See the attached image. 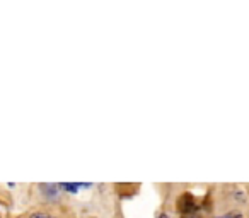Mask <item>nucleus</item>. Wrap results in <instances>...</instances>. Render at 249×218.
<instances>
[{
    "instance_id": "obj_5",
    "label": "nucleus",
    "mask_w": 249,
    "mask_h": 218,
    "mask_svg": "<svg viewBox=\"0 0 249 218\" xmlns=\"http://www.w3.org/2000/svg\"><path fill=\"white\" fill-rule=\"evenodd\" d=\"M159 218H169V217H167V215H164V213H162V215H160Z\"/></svg>"
},
{
    "instance_id": "obj_2",
    "label": "nucleus",
    "mask_w": 249,
    "mask_h": 218,
    "mask_svg": "<svg viewBox=\"0 0 249 218\" xmlns=\"http://www.w3.org/2000/svg\"><path fill=\"white\" fill-rule=\"evenodd\" d=\"M193 208H195L193 198H191L190 194H184V196L179 200V210L183 211V213H188V211H191Z\"/></svg>"
},
{
    "instance_id": "obj_3",
    "label": "nucleus",
    "mask_w": 249,
    "mask_h": 218,
    "mask_svg": "<svg viewBox=\"0 0 249 218\" xmlns=\"http://www.w3.org/2000/svg\"><path fill=\"white\" fill-rule=\"evenodd\" d=\"M89 186H90V184H79V183H75V184H70V183L60 184V187H63V189L69 191V193H77L80 187H89Z\"/></svg>"
},
{
    "instance_id": "obj_1",
    "label": "nucleus",
    "mask_w": 249,
    "mask_h": 218,
    "mask_svg": "<svg viewBox=\"0 0 249 218\" xmlns=\"http://www.w3.org/2000/svg\"><path fill=\"white\" fill-rule=\"evenodd\" d=\"M39 187L43 189V194L48 196L50 200H56V198H58V194H60L58 184H41Z\"/></svg>"
},
{
    "instance_id": "obj_4",
    "label": "nucleus",
    "mask_w": 249,
    "mask_h": 218,
    "mask_svg": "<svg viewBox=\"0 0 249 218\" xmlns=\"http://www.w3.org/2000/svg\"><path fill=\"white\" fill-rule=\"evenodd\" d=\"M31 218H52V217H48V215H45V213H35V215H31Z\"/></svg>"
},
{
    "instance_id": "obj_6",
    "label": "nucleus",
    "mask_w": 249,
    "mask_h": 218,
    "mask_svg": "<svg viewBox=\"0 0 249 218\" xmlns=\"http://www.w3.org/2000/svg\"><path fill=\"white\" fill-rule=\"evenodd\" d=\"M188 218H196V217H188Z\"/></svg>"
}]
</instances>
